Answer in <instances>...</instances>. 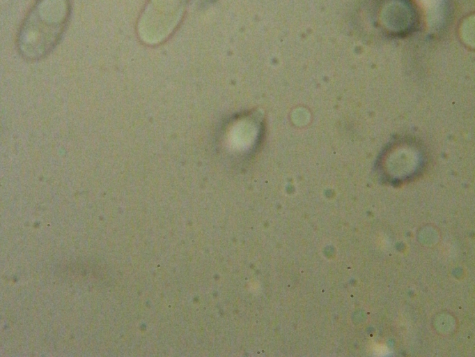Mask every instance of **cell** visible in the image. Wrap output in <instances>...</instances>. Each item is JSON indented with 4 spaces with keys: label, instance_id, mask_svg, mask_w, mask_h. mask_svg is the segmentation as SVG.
I'll return each instance as SVG.
<instances>
[{
    "label": "cell",
    "instance_id": "obj_1",
    "mask_svg": "<svg viewBox=\"0 0 475 357\" xmlns=\"http://www.w3.org/2000/svg\"><path fill=\"white\" fill-rule=\"evenodd\" d=\"M71 11L70 0H38L23 21L17 48L24 58L39 59L58 44Z\"/></svg>",
    "mask_w": 475,
    "mask_h": 357
},
{
    "label": "cell",
    "instance_id": "obj_2",
    "mask_svg": "<svg viewBox=\"0 0 475 357\" xmlns=\"http://www.w3.org/2000/svg\"><path fill=\"white\" fill-rule=\"evenodd\" d=\"M186 0H148L137 23L140 40L157 45L173 32L184 13Z\"/></svg>",
    "mask_w": 475,
    "mask_h": 357
},
{
    "label": "cell",
    "instance_id": "obj_3",
    "mask_svg": "<svg viewBox=\"0 0 475 357\" xmlns=\"http://www.w3.org/2000/svg\"><path fill=\"white\" fill-rule=\"evenodd\" d=\"M456 324L455 317L444 312L437 313L433 321L434 330L443 335L453 333L455 330Z\"/></svg>",
    "mask_w": 475,
    "mask_h": 357
},
{
    "label": "cell",
    "instance_id": "obj_4",
    "mask_svg": "<svg viewBox=\"0 0 475 357\" xmlns=\"http://www.w3.org/2000/svg\"><path fill=\"white\" fill-rule=\"evenodd\" d=\"M439 232L433 226H425L418 232V241L426 245H433L439 241Z\"/></svg>",
    "mask_w": 475,
    "mask_h": 357
},
{
    "label": "cell",
    "instance_id": "obj_5",
    "mask_svg": "<svg viewBox=\"0 0 475 357\" xmlns=\"http://www.w3.org/2000/svg\"><path fill=\"white\" fill-rule=\"evenodd\" d=\"M194 1H196L198 3L205 4L212 2L214 0H194Z\"/></svg>",
    "mask_w": 475,
    "mask_h": 357
}]
</instances>
